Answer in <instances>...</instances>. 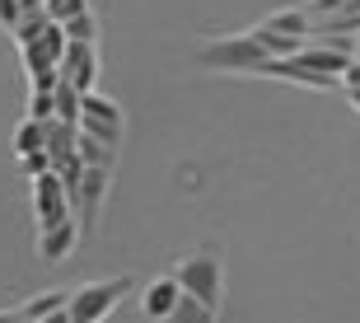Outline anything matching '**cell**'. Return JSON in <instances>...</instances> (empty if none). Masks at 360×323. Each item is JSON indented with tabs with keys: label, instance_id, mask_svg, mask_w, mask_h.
Wrapping results in <instances>:
<instances>
[{
	"label": "cell",
	"instance_id": "obj_2",
	"mask_svg": "<svg viewBox=\"0 0 360 323\" xmlns=\"http://www.w3.org/2000/svg\"><path fill=\"white\" fill-rule=\"evenodd\" d=\"M267 47L257 42V33H229V38H215L206 42L197 52V66L201 70H239V75H257V70L267 66Z\"/></svg>",
	"mask_w": 360,
	"mask_h": 323
},
{
	"label": "cell",
	"instance_id": "obj_24",
	"mask_svg": "<svg viewBox=\"0 0 360 323\" xmlns=\"http://www.w3.org/2000/svg\"><path fill=\"white\" fill-rule=\"evenodd\" d=\"M356 56H360V33H356Z\"/></svg>",
	"mask_w": 360,
	"mask_h": 323
},
{
	"label": "cell",
	"instance_id": "obj_11",
	"mask_svg": "<svg viewBox=\"0 0 360 323\" xmlns=\"http://www.w3.org/2000/svg\"><path fill=\"white\" fill-rule=\"evenodd\" d=\"M66 305H70V291H42V296L14 305L10 319H24V323H38V319H61L66 323Z\"/></svg>",
	"mask_w": 360,
	"mask_h": 323
},
{
	"label": "cell",
	"instance_id": "obj_8",
	"mask_svg": "<svg viewBox=\"0 0 360 323\" xmlns=\"http://www.w3.org/2000/svg\"><path fill=\"white\" fill-rule=\"evenodd\" d=\"M80 215H61L56 225H42L38 229V258L42 262H61V258L75 253V243H80Z\"/></svg>",
	"mask_w": 360,
	"mask_h": 323
},
{
	"label": "cell",
	"instance_id": "obj_16",
	"mask_svg": "<svg viewBox=\"0 0 360 323\" xmlns=\"http://www.w3.org/2000/svg\"><path fill=\"white\" fill-rule=\"evenodd\" d=\"M66 38H70V42H98V19H94V10L66 19Z\"/></svg>",
	"mask_w": 360,
	"mask_h": 323
},
{
	"label": "cell",
	"instance_id": "obj_9",
	"mask_svg": "<svg viewBox=\"0 0 360 323\" xmlns=\"http://www.w3.org/2000/svg\"><path fill=\"white\" fill-rule=\"evenodd\" d=\"M61 75H66L80 94H89L94 80H98V42H70L66 56H61Z\"/></svg>",
	"mask_w": 360,
	"mask_h": 323
},
{
	"label": "cell",
	"instance_id": "obj_17",
	"mask_svg": "<svg viewBox=\"0 0 360 323\" xmlns=\"http://www.w3.org/2000/svg\"><path fill=\"white\" fill-rule=\"evenodd\" d=\"M206 319H215L206 305H201L197 296H183L178 300V310H174V323H206Z\"/></svg>",
	"mask_w": 360,
	"mask_h": 323
},
{
	"label": "cell",
	"instance_id": "obj_14",
	"mask_svg": "<svg viewBox=\"0 0 360 323\" xmlns=\"http://www.w3.org/2000/svg\"><path fill=\"white\" fill-rule=\"evenodd\" d=\"M47 132H52V122L24 118V122H19V132H14V155H28V150H47Z\"/></svg>",
	"mask_w": 360,
	"mask_h": 323
},
{
	"label": "cell",
	"instance_id": "obj_18",
	"mask_svg": "<svg viewBox=\"0 0 360 323\" xmlns=\"http://www.w3.org/2000/svg\"><path fill=\"white\" fill-rule=\"evenodd\" d=\"M28 118L52 122L56 118V89H33V94H28Z\"/></svg>",
	"mask_w": 360,
	"mask_h": 323
},
{
	"label": "cell",
	"instance_id": "obj_1",
	"mask_svg": "<svg viewBox=\"0 0 360 323\" xmlns=\"http://www.w3.org/2000/svg\"><path fill=\"white\" fill-rule=\"evenodd\" d=\"M174 277L183 281L187 296H197L211 314H220V305H225V258L215 248H197V253L178 258Z\"/></svg>",
	"mask_w": 360,
	"mask_h": 323
},
{
	"label": "cell",
	"instance_id": "obj_19",
	"mask_svg": "<svg viewBox=\"0 0 360 323\" xmlns=\"http://www.w3.org/2000/svg\"><path fill=\"white\" fill-rule=\"evenodd\" d=\"M19 169H24V178H38V174H47V169H56L52 150H28V155H19Z\"/></svg>",
	"mask_w": 360,
	"mask_h": 323
},
{
	"label": "cell",
	"instance_id": "obj_7",
	"mask_svg": "<svg viewBox=\"0 0 360 323\" xmlns=\"http://www.w3.org/2000/svg\"><path fill=\"white\" fill-rule=\"evenodd\" d=\"M108 192H112V169H98V164H84L80 192H75V215H80V229L89 234L98 225V211H103Z\"/></svg>",
	"mask_w": 360,
	"mask_h": 323
},
{
	"label": "cell",
	"instance_id": "obj_20",
	"mask_svg": "<svg viewBox=\"0 0 360 323\" xmlns=\"http://www.w3.org/2000/svg\"><path fill=\"white\" fill-rule=\"evenodd\" d=\"M84 10H89V0H47V19H56V24H66Z\"/></svg>",
	"mask_w": 360,
	"mask_h": 323
},
{
	"label": "cell",
	"instance_id": "obj_21",
	"mask_svg": "<svg viewBox=\"0 0 360 323\" xmlns=\"http://www.w3.org/2000/svg\"><path fill=\"white\" fill-rule=\"evenodd\" d=\"M19 19H24V0H0V28H19Z\"/></svg>",
	"mask_w": 360,
	"mask_h": 323
},
{
	"label": "cell",
	"instance_id": "obj_12",
	"mask_svg": "<svg viewBox=\"0 0 360 323\" xmlns=\"http://www.w3.org/2000/svg\"><path fill=\"white\" fill-rule=\"evenodd\" d=\"M267 28H276V33H290V38H314V14L300 5V10H281V14H271V19H262Z\"/></svg>",
	"mask_w": 360,
	"mask_h": 323
},
{
	"label": "cell",
	"instance_id": "obj_23",
	"mask_svg": "<svg viewBox=\"0 0 360 323\" xmlns=\"http://www.w3.org/2000/svg\"><path fill=\"white\" fill-rule=\"evenodd\" d=\"M347 99H351V108L360 113V84H351V89H347Z\"/></svg>",
	"mask_w": 360,
	"mask_h": 323
},
{
	"label": "cell",
	"instance_id": "obj_4",
	"mask_svg": "<svg viewBox=\"0 0 360 323\" xmlns=\"http://www.w3.org/2000/svg\"><path fill=\"white\" fill-rule=\"evenodd\" d=\"M70 38H66V24H56V19H47V24L33 33V38L19 42V56H24V70L28 75H38V70L47 66H61V56H66Z\"/></svg>",
	"mask_w": 360,
	"mask_h": 323
},
{
	"label": "cell",
	"instance_id": "obj_5",
	"mask_svg": "<svg viewBox=\"0 0 360 323\" xmlns=\"http://www.w3.org/2000/svg\"><path fill=\"white\" fill-rule=\"evenodd\" d=\"M61 215H75V197H70L66 178L56 169H47V174L33 178V220L42 229V225H56Z\"/></svg>",
	"mask_w": 360,
	"mask_h": 323
},
{
	"label": "cell",
	"instance_id": "obj_3",
	"mask_svg": "<svg viewBox=\"0 0 360 323\" xmlns=\"http://www.w3.org/2000/svg\"><path fill=\"white\" fill-rule=\"evenodd\" d=\"M131 291V277H112V281H89L80 291H70V305H66V323H98L117 310L122 300Z\"/></svg>",
	"mask_w": 360,
	"mask_h": 323
},
{
	"label": "cell",
	"instance_id": "obj_15",
	"mask_svg": "<svg viewBox=\"0 0 360 323\" xmlns=\"http://www.w3.org/2000/svg\"><path fill=\"white\" fill-rule=\"evenodd\" d=\"M253 33H257V42L267 47L271 56H295L300 47H304V38H290V33H276V28H267V24H253Z\"/></svg>",
	"mask_w": 360,
	"mask_h": 323
},
{
	"label": "cell",
	"instance_id": "obj_22",
	"mask_svg": "<svg viewBox=\"0 0 360 323\" xmlns=\"http://www.w3.org/2000/svg\"><path fill=\"white\" fill-rule=\"evenodd\" d=\"M304 10L314 14V19H323V14H342V10H351V0H304Z\"/></svg>",
	"mask_w": 360,
	"mask_h": 323
},
{
	"label": "cell",
	"instance_id": "obj_10",
	"mask_svg": "<svg viewBox=\"0 0 360 323\" xmlns=\"http://www.w3.org/2000/svg\"><path fill=\"white\" fill-rule=\"evenodd\" d=\"M183 296L187 291H183V281H178L174 272H169V277H155V281L146 286V296H141V314H146V319H174Z\"/></svg>",
	"mask_w": 360,
	"mask_h": 323
},
{
	"label": "cell",
	"instance_id": "obj_6",
	"mask_svg": "<svg viewBox=\"0 0 360 323\" xmlns=\"http://www.w3.org/2000/svg\"><path fill=\"white\" fill-rule=\"evenodd\" d=\"M80 127L94 136H103L112 146H122V132H127V118H122V103L108 94H84V108H80Z\"/></svg>",
	"mask_w": 360,
	"mask_h": 323
},
{
	"label": "cell",
	"instance_id": "obj_13",
	"mask_svg": "<svg viewBox=\"0 0 360 323\" xmlns=\"http://www.w3.org/2000/svg\"><path fill=\"white\" fill-rule=\"evenodd\" d=\"M75 146H80L84 164H98V169H112V164H117V146L103 141V136H94V132H84V127H80V141H75Z\"/></svg>",
	"mask_w": 360,
	"mask_h": 323
}]
</instances>
